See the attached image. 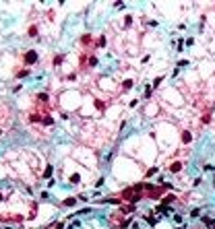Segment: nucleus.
Wrapping results in <instances>:
<instances>
[{
	"label": "nucleus",
	"mask_w": 215,
	"mask_h": 229,
	"mask_svg": "<svg viewBox=\"0 0 215 229\" xmlns=\"http://www.w3.org/2000/svg\"><path fill=\"white\" fill-rule=\"evenodd\" d=\"M37 60V54L35 52H27V54H25V64H33Z\"/></svg>",
	"instance_id": "1"
},
{
	"label": "nucleus",
	"mask_w": 215,
	"mask_h": 229,
	"mask_svg": "<svg viewBox=\"0 0 215 229\" xmlns=\"http://www.w3.org/2000/svg\"><path fill=\"white\" fill-rule=\"evenodd\" d=\"M75 202H77V198H75V196H73V198H66V200H64V206H73Z\"/></svg>",
	"instance_id": "2"
},
{
	"label": "nucleus",
	"mask_w": 215,
	"mask_h": 229,
	"mask_svg": "<svg viewBox=\"0 0 215 229\" xmlns=\"http://www.w3.org/2000/svg\"><path fill=\"white\" fill-rule=\"evenodd\" d=\"M50 175H52V165H48L46 171H44V178H50Z\"/></svg>",
	"instance_id": "3"
},
{
	"label": "nucleus",
	"mask_w": 215,
	"mask_h": 229,
	"mask_svg": "<svg viewBox=\"0 0 215 229\" xmlns=\"http://www.w3.org/2000/svg\"><path fill=\"white\" fill-rule=\"evenodd\" d=\"M182 140H184V143H190V134H188V132H184V134H182Z\"/></svg>",
	"instance_id": "4"
},
{
	"label": "nucleus",
	"mask_w": 215,
	"mask_h": 229,
	"mask_svg": "<svg viewBox=\"0 0 215 229\" xmlns=\"http://www.w3.org/2000/svg\"><path fill=\"white\" fill-rule=\"evenodd\" d=\"M201 215V208H192V213H190V217H199Z\"/></svg>",
	"instance_id": "5"
},
{
	"label": "nucleus",
	"mask_w": 215,
	"mask_h": 229,
	"mask_svg": "<svg viewBox=\"0 0 215 229\" xmlns=\"http://www.w3.org/2000/svg\"><path fill=\"white\" fill-rule=\"evenodd\" d=\"M60 62H62V56H56L54 58V66H60Z\"/></svg>",
	"instance_id": "6"
},
{
	"label": "nucleus",
	"mask_w": 215,
	"mask_h": 229,
	"mask_svg": "<svg viewBox=\"0 0 215 229\" xmlns=\"http://www.w3.org/2000/svg\"><path fill=\"white\" fill-rule=\"evenodd\" d=\"M37 97H39V101H48V95H46V93H39Z\"/></svg>",
	"instance_id": "7"
},
{
	"label": "nucleus",
	"mask_w": 215,
	"mask_h": 229,
	"mask_svg": "<svg viewBox=\"0 0 215 229\" xmlns=\"http://www.w3.org/2000/svg\"><path fill=\"white\" fill-rule=\"evenodd\" d=\"M161 81H163V78H161V76H157V78H155V83H153V87H159V83H161Z\"/></svg>",
	"instance_id": "8"
},
{
	"label": "nucleus",
	"mask_w": 215,
	"mask_h": 229,
	"mask_svg": "<svg viewBox=\"0 0 215 229\" xmlns=\"http://www.w3.org/2000/svg\"><path fill=\"white\" fill-rule=\"evenodd\" d=\"M209 227H211V229H215V221H211V223H209Z\"/></svg>",
	"instance_id": "9"
}]
</instances>
